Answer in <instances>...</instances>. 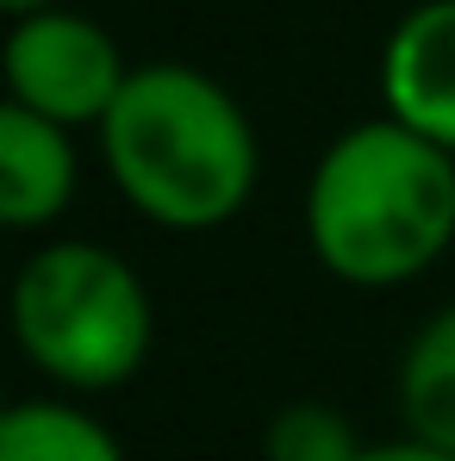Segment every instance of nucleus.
Returning a JSON list of instances; mask_svg holds the SVG:
<instances>
[{
	"label": "nucleus",
	"mask_w": 455,
	"mask_h": 461,
	"mask_svg": "<svg viewBox=\"0 0 455 461\" xmlns=\"http://www.w3.org/2000/svg\"><path fill=\"white\" fill-rule=\"evenodd\" d=\"M6 318L25 362L63 393H113L150 362V287L106 243H44L13 275Z\"/></svg>",
	"instance_id": "3"
},
{
	"label": "nucleus",
	"mask_w": 455,
	"mask_h": 461,
	"mask_svg": "<svg viewBox=\"0 0 455 461\" xmlns=\"http://www.w3.org/2000/svg\"><path fill=\"white\" fill-rule=\"evenodd\" d=\"M76 200V144L63 125L0 100V230H44Z\"/></svg>",
	"instance_id": "6"
},
{
	"label": "nucleus",
	"mask_w": 455,
	"mask_h": 461,
	"mask_svg": "<svg viewBox=\"0 0 455 461\" xmlns=\"http://www.w3.org/2000/svg\"><path fill=\"white\" fill-rule=\"evenodd\" d=\"M356 461H455V456L431 449V443H418V437H393V443H369Z\"/></svg>",
	"instance_id": "10"
},
{
	"label": "nucleus",
	"mask_w": 455,
	"mask_h": 461,
	"mask_svg": "<svg viewBox=\"0 0 455 461\" xmlns=\"http://www.w3.org/2000/svg\"><path fill=\"white\" fill-rule=\"evenodd\" d=\"M305 243L350 287H405L455 243V156L369 119L318 156L305 181Z\"/></svg>",
	"instance_id": "2"
},
{
	"label": "nucleus",
	"mask_w": 455,
	"mask_h": 461,
	"mask_svg": "<svg viewBox=\"0 0 455 461\" xmlns=\"http://www.w3.org/2000/svg\"><path fill=\"white\" fill-rule=\"evenodd\" d=\"M399 405H405V437L455 456V306L437 312L399 362Z\"/></svg>",
	"instance_id": "7"
},
{
	"label": "nucleus",
	"mask_w": 455,
	"mask_h": 461,
	"mask_svg": "<svg viewBox=\"0 0 455 461\" xmlns=\"http://www.w3.org/2000/svg\"><path fill=\"white\" fill-rule=\"evenodd\" d=\"M369 449L356 437V424L343 411H331L324 399H294L268 418L262 437V461H356Z\"/></svg>",
	"instance_id": "9"
},
{
	"label": "nucleus",
	"mask_w": 455,
	"mask_h": 461,
	"mask_svg": "<svg viewBox=\"0 0 455 461\" xmlns=\"http://www.w3.org/2000/svg\"><path fill=\"white\" fill-rule=\"evenodd\" d=\"M57 0H0V13L6 19H32V13H50Z\"/></svg>",
	"instance_id": "11"
},
{
	"label": "nucleus",
	"mask_w": 455,
	"mask_h": 461,
	"mask_svg": "<svg viewBox=\"0 0 455 461\" xmlns=\"http://www.w3.org/2000/svg\"><path fill=\"white\" fill-rule=\"evenodd\" d=\"M113 187L162 230L231 225L262 175L256 125L225 87L187 63H144L100 119Z\"/></svg>",
	"instance_id": "1"
},
{
	"label": "nucleus",
	"mask_w": 455,
	"mask_h": 461,
	"mask_svg": "<svg viewBox=\"0 0 455 461\" xmlns=\"http://www.w3.org/2000/svg\"><path fill=\"white\" fill-rule=\"evenodd\" d=\"M6 411H13V399H6V393H0V424H6Z\"/></svg>",
	"instance_id": "12"
},
{
	"label": "nucleus",
	"mask_w": 455,
	"mask_h": 461,
	"mask_svg": "<svg viewBox=\"0 0 455 461\" xmlns=\"http://www.w3.org/2000/svg\"><path fill=\"white\" fill-rule=\"evenodd\" d=\"M0 461H125V449L69 399H19L0 424Z\"/></svg>",
	"instance_id": "8"
},
{
	"label": "nucleus",
	"mask_w": 455,
	"mask_h": 461,
	"mask_svg": "<svg viewBox=\"0 0 455 461\" xmlns=\"http://www.w3.org/2000/svg\"><path fill=\"white\" fill-rule=\"evenodd\" d=\"M387 119L455 156V0L412 6L380 50Z\"/></svg>",
	"instance_id": "5"
},
{
	"label": "nucleus",
	"mask_w": 455,
	"mask_h": 461,
	"mask_svg": "<svg viewBox=\"0 0 455 461\" xmlns=\"http://www.w3.org/2000/svg\"><path fill=\"white\" fill-rule=\"evenodd\" d=\"M0 76H6V100L76 131V125H100L113 113L132 69H125L106 25L81 19L69 6H50V13L13 19L6 50H0Z\"/></svg>",
	"instance_id": "4"
}]
</instances>
